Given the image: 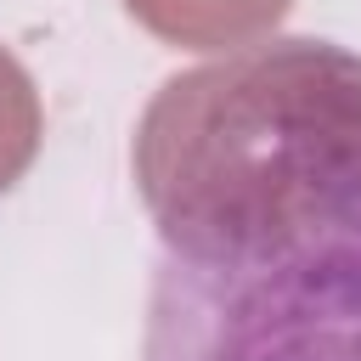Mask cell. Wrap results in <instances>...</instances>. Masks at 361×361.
Returning a JSON list of instances; mask_svg holds the SVG:
<instances>
[{"mask_svg":"<svg viewBox=\"0 0 361 361\" xmlns=\"http://www.w3.org/2000/svg\"><path fill=\"white\" fill-rule=\"evenodd\" d=\"M130 164L169 254L271 248L361 186V56L265 39L175 73L147 102Z\"/></svg>","mask_w":361,"mask_h":361,"instance_id":"1","label":"cell"},{"mask_svg":"<svg viewBox=\"0 0 361 361\" xmlns=\"http://www.w3.org/2000/svg\"><path fill=\"white\" fill-rule=\"evenodd\" d=\"M147 361H361V186L271 248L169 254Z\"/></svg>","mask_w":361,"mask_h":361,"instance_id":"2","label":"cell"},{"mask_svg":"<svg viewBox=\"0 0 361 361\" xmlns=\"http://www.w3.org/2000/svg\"><path fill=\"white\" fill-rule=\"evenodd\" d=\"M293 0H124V11L169 39V45H192V51H226V45H248L254 34L276 28L288 17Z\"/></svg>","mask_w":361,"mask_h":361,"instance_id":"3","label":"cell"},{"mask_svg":"<svg viewBox=\"0 0 361 361\" xmlns=\"http://www.w3.org/2000/svg\"><path fill=\"white\" fill-rule=\"evenodd\" d=\"M39 130H45L39 90H34L28 68L0 45V192H11L23 180V169L34 164Z\"/></svg>","mask_w":361,"mask_h":361,"instance_id":"4","label":"cell"}]
</instances>
